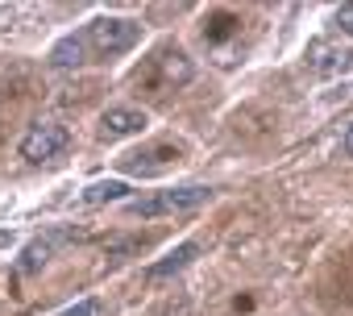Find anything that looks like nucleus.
I'll return each mask as SVG.
<instances>
[{
  "instance_id": "1",
  "label": "nucleus",
  "mask_w": 353,
  "mask_h": 316,
  "mask_svg": "<svg viewBox=\"0 0 353 316\" xmlns=\"http://www.w3.org/2000/svg\"><path fill=\"white\" fill-rule=\"evenodd\" d=\"M212 200V188H174V192H154V196H141V200H125V213L129 217H179V213H192L200 204Z\"/></svg>"
},
{
  "instance_id": "2",
  "label": "nucleus",
  "mask_w": 353,
  "mask_h": 316,
  "mask_svg": "<svg viewBox=\"0 0 353 316\" xmlns=\"http://www.w3.org/2000/svg\"><path fill=\"white\" fill-rule=\"evenodd\" d=\"M83 34H88V46L96 55H104V59L125 55V50H133L141 42V26L129 21V17H96Z\"/></svg>"
},
{
  "instance_id": "3",
  "label": "nucleus",
  "mask_w": 353,
  "mask_h": 316,
  "mask_svg": "<svg viewBox=\"0 0 353 316\" xmlns=\"http://www.w3.org/2000/svg\"><path fill=\"white\" fill-rule=\"evenodd\" d=\"M67 150V129L59 121H38L26 137H21V158L26 163H46V158Z\"/></svg>"
},
{
  "instance_id": "4",
  "label": "nucleus",
  "mask_w": 353,
  "mask_h": 316,
  "mask_svg": "<svg viewBox=\"0 0 353 316\" xmlns=\"http://www.w3.org/2000/svg\"><path fill=\"white\" fill-rule=\"evenodd\" d=\"M150 125V117L141 108H108L100 117V133L104 137H129V133H141Z\"/></svg>"
},
{
  "instance_id": "5",
  "label": "nucleus",
  "mask_w": 353,
  "mask_h": 316,
  "mask_svg": "<svg viewBox=\"0 0 353 316\" xmlns=\"http://www.w3.org/2000/svg\"><path fill=\"white\" fill-rule=\"evenodd\" d=\"M196 254H200V246H196V241H183L179 250H170L162 262H150V266H145V283H158V279H170V275H179V270H183V266H188Z\"/></svg>"
},
{
  "instance_id": "6",
  "label": "nucleus",
  "mask_w": 353,
  "mask_h": 316,
  "mask_svg": "<svg viewBox=\"0 0 353 316\" xmlns=\"http://www.w3.org/2000/svg\"><path fill=\"white\" fill-rule=\"evenodd\" d=\"M67 233H46V237H38V241H30L26 250H21V262H17V275H34V270H42L46 262H50V254L59 250V241H63Z\"/></svg>"
},
{
  "instance_id": "7",
  "label": "nucleus",
  "mask_w": 353,
  "mask_h": 316,
  "mask_svg": "<svg viewBox=\"0 0 353 316\" xmlns=\"http://www.w3.org/2000/svg\"><path fill=\"white\" fill-rule=\"evenodd\" d=\"M158 67H162V83L166 88H183V83H192V59L183 55V50H162V59H158Z\"/></svg>"
},
{
  "instance_id": "8",
  "label": "nucleus",
  "mask_w": 353,
  "mask_h": 316,
  "mask_svg": "<svg viewBox=\"0 0 353 316\" xmlns=\"http://www.w3.org/2000/svg\"><path fill=\"white\" fill-rule=\"evenodd\" d=\"M92 46H88V34H67L54 50H50V63L59 67V71H71V67H79L83 63V55H88Z\"/></svg>"
},
{
  "instance_id": "9",
  "label": "nucleus",
  "mask_w": 353,
  "mask_h": 316,
  "mask_svg": "<svg viewBox=\"0 0 353 316\" xmlns=\"http://www.w3.org/2000/svg\"><path fill=\"white\" fill-rule=\"evenodd\" d=\"M125 196H129V184H121V179H108V184H92V188H83L79 204L96 208V204H108V200H125Z\"/></svg>"
},
{
  "instance_id": "10",
  "label": "nucleus",
  "mask_w": 353,
  "mask_h": 316,
  "mask_svg": "<svg viewBox=\"0 0 353 316\" xmlns=\"http://www.w3.org/2000/svg\"><path fill=\"white\" fill-rule=\"evenodd\" d=\"M316 55H324V59H316V71H320V75H332L336 67L345 71V67L353 63V55H349V50H324V46H316Z\"/></svg>"
},
{
  "instance_id": "11",
  "label": "nucleus",
  "mask_w": 353,
  "mask_h": 316,
  "mask_svg": "<svg viewBox=\"0 0 353 316\" xmlns=\"http://www.w3.org/2000/svg\"><path fill=\"white\" fill-rule=\"evenodd\" d=\"M336 26H341V34H349V38H353V0L336 9Z\"/></svg>"
},
{
  "instance_id": "12",
  "label": "nucleus",
  "mask_w": 353,
  "mask_h": 316,
  "mask_svg": "<svg viewBox=\"0 0 353 316\" xmlns=\"http://www.w3.org/2000/svg\"><path fill=\"white\" fill-rule=\"evenodd\" d=\"M59 316H96V299H79V304H71V308L59 312Z\"/></svg>"
},
{
  "instance_id": "13",
  "label": "nucleus",
  "mask_w": 353,
  "mask_h": 316,
  "mask_svg": "<svg viewBox=\"0 0 353 316\" xmlns=\"http://www.w3.org/2000/svg\"><path fill=\"white\" fill-rule=\"evenodd\" d=\"M345 154L353 158V125H349V133H345Z\"/></svg>"
}]
</instances>
